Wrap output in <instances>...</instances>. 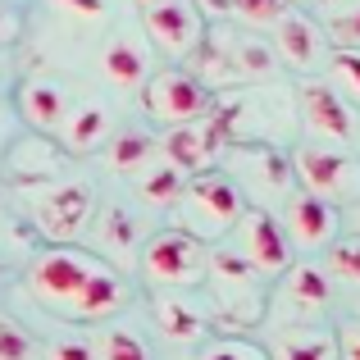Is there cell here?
<instances>
[{"instance_id":"cell-1","label":"cell","mask_w":360,"mask_h":360,"mask_svg":"<svg viewBox=\"0 0 360 360\" xmlns=\"http://www.w3.org/2000/svg\"><path fill=\"white\" fill-rule=\"evenodd\" d=\"M23 283L37 297V306H46L60 319H73V324H101V319L119 315L132 297V283L115 264L101 260L96 251H82L78 242L32 251Z\"/></svg>"},{"instance_id":"cell-2","label":"cell","mask_w":360,"mask_h":360,"mask_svg":"<svg viewBox=\"0 0 360 360\" xmlns=\"http://www.w3.org/2000/svg\"><path fill=\"white\" fill-rule=\"evenodd\" d=\"M174 205H178V229L201 238V242L233 233V224H238L242 210H246L242 192L233 187V178L224 174V169H205V174L187 178L183 196H178Z\"/></svg>"},{"instance_id":"cell-3","label":"cell","mask_w":360,"mask_h":360,"mask_svg":"<svg viewBox=\"0 0 360 360\" xmlns=\"http://www.w3.org/2000/svg\"><path fill=\"white\" fill-rule=\"evenodd\" d=\"M205 278H210L214 301L224 310V324L251 328L264 319V283L233 246H219L214 255H205Z\"/></svg>"},{"instance_id":"cell-4","label":"cell","mask_w":360,"mask_h":360,"mask_svg":"<svg viewBox=\"0 0 360 360\" xmlns=\"http://www.w3.org/2000/svg\"><path fill=\"white\" fill-rule=\"evenodd\" d=\"M205 242L183 229H160L141 242V278L150 288H192L205 278Z\"/></svg>"},{"instance_id":"cell-5","label":"cell","mask_w":360,"mask_h":360,"mask_svg":"<svg viewBox=\"0 0 360 360\" xmlns=\"http://www.w3.org/2000/svg\"><path fill=\"white\" fill-rule=\"evenodd\" d=\"M91 210H96V192H91L87 178H60L37 196L32 219H37V233L51 246H69L91 224Z\"/></svg>"},{"instance_id":"cell-6","label":"cell","mask_w":360,"mask_h":360,"mask_svg":"<svg viewBox=\"0 0 360 360\" xmlns=\"http://www.w3.org/2000/svg\"><path fill=\"white\" fill-rule=\"evenodd\" d=\"M292 169L301 174V192L319 196L328 205L360 201V160L352 150H333V146H301L292 155Z\"/></svg>"},{"instance_id":"cell-7","label":"cell","mask_w":360,"mask_h":360,"mask_svg":"<svg viewBox=\"0 0 360 360\" xmlns=\"http://www.w3.org/2000/svg\"><path fill=\"white\" fill-rule=\"evenodd\" d=\"M233 187H251L264 201H278L292 187V160L278 146H264V141H229V169Z\"/></svg>"},{"instance_id":"cell-8","label":"cell","mask_w":360,"mask_h":360,"mask_svg":"<svg viewBox=\"0 0 360 360\" xmlns=\"http://www.w3.org/2000/svg\"><path fill=\"white\" fill-rule=\"evenodd\" d=\"M233 233H238V242H233V251L242 255L246 264H251L260 278H269V274H283L292 264V242L288 233H283V224L274 219L264 205H251V210H242V219L233 224Z\"/></svg>"},{"instance_id":"cell-9","label":"cell","mask_w":360,"mask_h":360,"mask_svg":"<svg viewBox=\"0 0 360 360\" xmlns=\"http://www.w3.org/2000/svg\"><path fill=\"white\" fill-rule=\"evenodd\" d=\"M141 101H146L150 119L169 123V128H183V123L205 119V110H210L214 96H210V91H205L187 69H165V73H155V78L146 82Z\"/></svg>"},{"instance_id":"cell-10","label":"cell","mask_w":360,"mask_h":360,"mask_svg":"<svg viewBox=\"0 0 360 360\" xmlns=\"http://www.w3.org/2000/svg\"><path fill=\"white\" fill-rule=\"evenodd\" d=\"M64 169H69V155L51 137H37V132H23L5 150V178L14 187H51L64 178Z\"/></svg>"},{"instance_id":"cell-11","label":"cell","mask_w":360,"mask_h":360,"mask_svg":"<svg viewBox=\"0 0 360 360\" xmlns=\"http://www.w3.org/2000/svg\"><path fill=\"white\" fill-rule=\"evenodd\" d=\"M141 23H146L150 41L169 55H192L196 41L205 37V18L196 14L192 0H150L141 9Z\"/></svg>"},{"instance_id":"cell-12","label":"cell","mask_w":360,"mask_h":360,"mask_svg":"<svg viewBox=\"0 0 360 360\" xmlns=\"http://www.w3.org/2000/svg\"><path fill=\"white\" fill-rule=\"evenodd\" d=\"M14 115L23 119L27 132H37V137H55V132L64 128V119H69V96H64V87L55 78L32 73V78H23L14 87Z\"/></svg>"},{"instance_id":"cell-13","label":"cell","mask_w":360,"mask_h":360,"mask_svg":"<svg viewBox=\"0 0 360 360\" xmlns=\"http://www.w3.org/2000/svg\"><path fill=\"white\" fill-rule=\"evenodd\" d=\"M219 155H224V141H219V132L210 128V119L169 128V137H165V160L178 169V174H187V178L214 169V165H219Z\"/></svg>"},{"instance_id":"cell-14","label":"cell","mask_w":360,"mask_h":360,"mask_svg":"<svg viewBox=\"0 0 360 360\" xmlns=\"http://www.w3.org/2000/svg\"><path fill=\"white\" fill-rule=\"evenodd\" d=\"M288 242L306 246V251H319V246H333L338 242V205L319 201L310 192L288 196Z\"/></svg>"},{"instance_id":"cell-15","label":"cell","mask_w":360,"mask_h":360,"mask_svg":"<svg viewBox=\"0 0 360 360\" xmlns=\"http://www.w3.org/2000/svg\"><path fill=\"white\" fill-rule=\"evenodd\" d=\"M297 101H301V115H306L310 132L333 137V141H352V110L333 91V82H301Z\"/></svg>"},{"instance_id":"cell-16","label":"cell","mask_w":360,"mask_h":360,"mask_svg":"<svg viewBox=\"0 0 360 360\" xmlns=\"http://www.w3.org/2000/svg\"><path fill=\"white\" fill-rule=\"evenodd\" d=\"M278 32H274V55H278L283 64H292V69H315L319 60H324V32H319V23L310 14H283Z\"/></svg>"},{"instance_id":"cell-17","label":"cell","mask_w":360,"mask_h":360,"mask_svg":"<svg viewBox=\"0 0 360 360\" xmlns=\"http://www.w3.org/2000/svg\"><path fill=\"white\" fill-rule=\"evenodd\" d=\"M283 306L297 310V315H324L328 301H333V283L319 264L301 260V264H288L283 269V288H278Z\"/></svg>"},{"instance_id":"cell-18","label":"cell","mask_w":360,"mask_h":360,"mask_svg":"<svg viewBox=\"0 0 360 360\" xmlns=\"http://www.w3.org/2000/svg\"><path fill=\"white\" fill-rule=\"evenodd\" d=\"M146 69H150V55L132 32H115L105 41V51H101V73H105V82L119 87V91L141 87V82H146Z\"/></svg>"},{"instance_id":"cell-19","label":"cell","mask_w":360,"mask_h":360,"mask_svg":"<svg viewBox=\"0 0 360 360\" xmlns=\"http://www.w3.org/2000/svg\"><path fill=\"white\" fill-rule=\"evenodd\" d=\"M150 319H155V328L178 347L205 338V315L187 297H174V292H155V297H150Z\"/></svg>"},{"instance_id":"cell-20","label":"cell","mask_w":360,"mask_h":360,"mask_svg":"<svg viewBox=\"0 0 360 360\" xmlns=\"http://www.w3.org/2000/svg\"><path fill=\"white\" fill-rule=\"evenodd\" d=\"M64 150L69 155H91L96 146H105L110 137V110L101 101H82V105H69V119L60 128Z\"/></svg>"},{"instance_id":"cell-21","label":"cell","mask_w":360,"mask_h":360,"mask_svg":"<svg viewBox=\"0 0 360 360\" xmlns=\"http://www.w3.org/2000/svg\"><path fill=\"white\" fill-rule=\"evenodd\" d=\"M269 360H338V338L328 328H283Z\"/></svg>"},{"instance_id":"cell-22","label":"cell","mask_w":360,"mask_h":360,"mask_svg":"<svg viewBox=\"0 0 360 360\" xmlns=\"http://www.w3.org/2000/svg\"><path fill=\"white\" fill-rule=\"evenodd\" d=\"M187 73H192L210 96H214V87H233V82H238V69H233L224 41H214L210 32H205L201 41H196V51L187 55Z\"/></svg>"},{"instance_id":"cell-23","label":"cell","mask_w":360,"mask_h":360,"mask_svg":"<svg viewBox=\"0 0 360 360\" xmlns=\"http://www.w3.org/2000/svg\"><path fill=\"white\" fill-rule=\"evenodd\" d=\"M224 51H229L233 69H238V82L242 78L269 82L274 73H278V55H274V46H264L260 37H251V32H233L229 41H224Z\"/></svg>"},{"instance_id":"cell-24","label":"cell","mask_w":360,"mask_h":360,"mask_svg":"<svg viewBox=\"0 0 360 360\" xmlns=\"http://www.w3.org/2000/svg\"><path fill=\"white\" fill-rule=\"evenodd\" d=\"M160 150V141L141 128H128V132H115V141L105 146V165L115 174H137V169L150 165V155Z\"/></svg>"},{"instance_id":"cell-25","label":"cell","mask_w":360,"mask_h":360,"mask_svg":"<svg viewBox=\"0 0 360 360\" xmlns=\"http://www.w3.org/2000/svg\"><path fill=\"white\" fill-rule=\"evenodd\" d=\"M96 242H101V251L115 255V260H132V251H137V224H132V214L123 210V205H110V210L101 214ZM105 255H101V260H105Z\"/></svg>"},{"instance_id":"cell-26","label":"cell","mask_w":360,"mask_h":360,"mask_svg":"<svg viewBox=\"0 0 360 360\" xmlns=\"http://www.w3.org/2000/svg\"><path fill=\"white\" fill-rule=\"evenodd\" d=\"M319 32L338 46H352L360 51V0H324V27Z\"/></svg>"},{"instance_id":"cell-27","label":"cell","mask_w":360,"mask_h":360,"mask_svg":"<svg viewBox=\"0 0 360 360\" xmlns=\"http://www.w3.org/2000/svg\"><path fill=\"white\" fill-rule=\"evenodd\" d=\"M183 183L187 178L178 174L174 165H160V169H146V174H141V201L146 205H174L178 196H183Z\"/></svg>"},{"instance_id":"cell-28","label":"cell","mask_w":360,"mask_h":360,"mask_svg":"<svg viewBox=\"0 0 360 360\" xmlns=\"http://www.w3.org/2000/svg\"><path fill=\"white\" fill-rule=\"evenodd\" d=\"M91 347H96V360H150L146 342L137 333H128V328H105Z\"/></svg>"},{"instance_id":"cell-29","label":"cell","mask_w":360,"mask_h":360,"mask_svg":"<svg viewBox=\"0 0 360 360\" xmlns=\"http://www.w3.org/2000/svg\"><path fill=\"white\" fill-rule=\"evenodd\" d=\"M41 347L14 315H0V360H37Z\"/></svg>"},{"instance_id":"cell-30","label":"cell","mask_w":360,"mask_h":360,"mask_svg":"<svg viewBox=\"0 0 360 360\" xmlns=\"http://www.w3.org/2000/svg\"><path fill=\"white\" fill-rule=\"evenodd\" d=\"M333 78H338V87L347 91L352 101H360V51H352V46H338L333 51Z\"/></svg>"},{"instance_id":"cell-31","label":"cell","mask_w":360,"mask_h":360,"mask_svg":"<svg viewBox=\"0 0 360 360\" xmlns=\"http://www.w3.org/2000/svg\"><path fill=\"white\" fill-rule=\"evenodd\" d=\"M328 264H333L338 278L360 283V233L356 238H338L333 246H328Z\"/></svg>"},{"instance_id":"cell-32","label":"cell","mask_w":360,"mask_h":360,"mask_svg":"<svg viewBox=\"0 0 360 360\" xmlns=\"http://www.w3.org/2000/svg\"><path fill=\"white\" fill-rule=\"evenodd\" d=\"M233 14L251 27H269L288 14V5H283V0H233Z\"/></svg>"},{"instance_id":"cell-33","label":"cell","mask_w":360,"mask_h":360,"mask_svg":"<svg viewBox=\"0 0 360 360\" xmlns=\"http://www.w3.org/2000/svg\"><path fill=\"white\" fill-rule=\"evenodd\" d=\"M196 360H269V352L242 342V338H219V342H210Z\"/></svg>"},{"instance_id":"cell-34","label":"cell","mask_w":360,"mask_h":360,"mask_svg":"<svg viewBox=\"0 0 360 360\" xmlns=\"http://www.w3.org/2000/svg\"><path fill=\"white\" fill-rule=\"evenodd\" d=\"M46 360H96V347H91V338L64 333V338L46 342Z\"/></svg>"},{"instance_id":"cell-35","label":"cell","mask_w":360,"mask_h":360,"mask_svg":"<svg viewBox=\"0 0 360 360\" xmlns=\"http://www.w3.org/2000/svg\"><path fill=\"white\" fill-rule=\"evenodd\" d=\"M60 14H69V18H78V23H101V18L110 14V5L105 0H51Z\"/></svg>"},{"instance_id":"cell-36","label":"cell","mask_w":360,"mask_h":360,"mask_svg":"<svg viewBox=\"0 0 360 360\" xmlns=\"http://www.w3.org/2000/svg\"><path fill=\"white\" fill-rule=\"evenodd\" d=\"M338 360H360V324H347L338 338Z\"/></svg>"},{"instance_id":"cell-37","label":"cell","mask_w":360,"mask_h":360,"mask_svg":"<svg viewBox=\"0 0 360 360\" xmlns=\"http://www.w3.org/2000/svg\"><path fill=\"white\" fill-rule=\"evenodd\" d=\"M18 32H23V18H18L14 9H5V5H0V46L18 41Z\"/></svg>"},{"instance_id":"cell-38","label":"cell","mask_w":360,"mask_h":360,"mask_svg":"<svg viewBox=\"0 0 360 360\" xmlns=\"http://www.w3.org/2000/svg\"><path fill=\"white\" fill-rule=\"evenodd\" d=\"M196 5V14L201 18H224V14H233V0H192Z\"/></svg>"},{"instance_id":"cell-39","label":"cell","mask_w":360,"mask_h":360,"mask_svg":"<svg viewBox=\"0 0 360 360\" xmlns=\"http://www.w3.org/2000/svg\"><path fill=\"white\" fill-rule=\"evenodd\" d=\"M9 229V219H5V187H0V233Z\"/></svg>"},{"instance_id":"cell-40","label":"cell","mask_w":360,"mask_h":360,"mask_svg":"<svg viewBox=\"0 0 360 360\" xmlns=\"http://www.w3.org/2000/svg\"><path fill=\"white\" fill-rule=\"evenodd\" d=\"M356 224H360V205H356Z\"/></svg>"},{"instance_id":"cell-41","label":"cell","mask_w":360,"mask_h":360,"mask_svg":"<svg viewBox=\"0 0 360 360\" xmlns=\"http://www.w3.org/2000/svg\"><path fill=\"white\" fill-rule=\"evenodd\" d=\"M141 5H150V0H141Z\"/></svg>"}]
</instances>
